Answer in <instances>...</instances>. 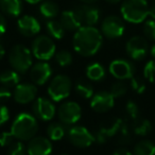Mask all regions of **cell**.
<instances>
[{"label": "cell", "instance_id": "6da1fadb", "mask_svg": "<svg viewBox=\"0 0 155 155\" xmlns=\"http://www.w3.org/2000/svg\"><path fill=\"white\" fill-rule=\"evenodd\" d=\"M103 43L101 31L93 26H82L75 31L72 38L74 51L81 56L89 58L99 52Z\"/></svg>", "mask_w": 155, "mask_h": 155}, {"label": "cell", "instance_id": "7a4b0ae2", "mask_svg": "<svg viewBox=\"0 0 155 155\" xmlns=\"http://www.w3.org/2000/svg\"><path fill=\"white\" fill-rule=\"evenodd\" d=\"M14 137L21 141H29L36 135L38 131L37 118L32 114L22 112L16 116L12 122L11 130Z\"/></svg>", "mask_w": 155, "mask_h": 155}, {"label": "cell", "instance_id": "3957f363", "mask_svg": "<svg viewBox=\"0 0 155 155\" xmlns=\"http://www.w3.org/2000/svg\"><path fill=\"white\" fill-rule=\"evenodd\" d=\"M147 0H122L120 12L122 18L131 24H141L149 16Z\"/></svg>", "mask_w": 155, "mask_h": 155}, {"label": "cell", "instance_id": "277c9868", "mask_svg": "<svg viewBox=\"0 0 155 155\" xmlns=\"http://www.w3.org/2000/svg\"><path fill=\"white\" fill-rule=\"evenodd\" d=\"M9 63L14 70L26 73L32 67V51L24 45H15L9 52Z\"/></svg>", "mask_w": 155, "mask_h": 155}, {"label": "cell", "instance_id": "5b68a950", "mask_svg": "<svg viewBox=\"0 0 155 155\" xmlns=\"http://www.w3.org/2000/svg\"><path fill=\"white\" fill-rule=\"evenodd\" d=\"M72 89V82L69 77L58 74L54 77L47 88L48 96L54 102H61L69 97Z\"/></svg>", "mask_w": 155, "mask_h": 155}, {"label": "cell", "instance_id": "8992f818", "mask_svg": "<svg viewBox=\"0 0 155 155\" xmlns=\"http://www.w3.org/2000/svg\"><path fill=\"white\" fill-rule=\"evenodd\" d=\"M55 44L52 38L47 35H38L32 43V54L39 61H48L55 54Z\"/></svg>", "mask_w": 155, "mask_h": 155}, {"label": "cell", "instance_id": "52a82bcc", "mask_svg": "<svg viewBox=\"0 0 155 155\" xmlns=\"http://www.w3.org/2000/svg\"><path fill=\"white\" fill-rule=\"evenodd\" d=\"M67 138L69 142L78 148H88L95 141V135L91 133L87 127L75 125L68 130Z\"/></svg>", "mask_w": 155, "mask_h": 155}, {"label": "cell", "instance_id": "ba28073f", "mask_svg": "<svg viewBox=\"0 0 155 155\" xmlns=\"http://www.w3.org/2000/svg\"><path fill=\"white\" fill-rule=\"evenodd\" d=\"M125 51L131 60L136 61V62L142 61L147 56L148 52L150 51L148 41L144 37L135 35L127 41Z\"/></svg>", "mask_w": 155, "mask_h": 155}, {"label": "cell", "instance_id": "9c48e42d", "mask_svg": "<svg viewBox=\"0 0 155 155\" xmlns=\"http://www.w3.org/2000/svg\"><path fill=\"white\" fill-rule=\"evenodd\" d=\"M58 120L65 125H71L77 123L82 117V108L77 102H63L58 110Z\"/></svg>", "mask_w": 155, "mask_h": 155}, {"label": "cell", "instance_id": "30bf717a", "mask_svg": "<svg viewBox=\"0 0 155 155\" xmlns=\"http://www.w3.org/2000/svg\"><path fill=\"white\" fill-rule=\"evenodd\" d=\"M110 73L117 80H130L135 75L136 67L133 62L125 58H117L110 64Z\"/></svg>", "mask_w": 155, "mask_h": 155}, {"label": "cell", "instance_id": "8fae6325", "mask_svg": "<svg viewBox=\"0 0 155 155\" xmlns=\"http://www.w3.org/2000/svg\"><path fill=\"white\" fill-rule=\"evenodd\" d=\"M123 122V119L114 117L108 120L104 121L102 124H100L99 129L95 133V141L99 144L105 143L108 138H112L118 134L120 127Z\"/></svg>", "mask_w": 155, "mask_h": 155}, {"label": "cell", "instance_id": "7c38bea8", "mask_svg": "<svg viewBox=\"0 0 155 155\" xmlns=\"http://www.w3.org/2000/svg\"><path fill=\"white\" fill-rule=\"evenodd\" d=\"M125 26L123 20L116 15L107 16L101 24V33L103 36L110 39L120 38L124 34Z\"/></svg>", "mask_w": 155, "mask_h": 155}, {"label": "cell", "instance_id": "4fadbf2b", "mask_svg": "<svg viewBox=\"0 0 155 155\" xmlns=\"http://www.w3.org/2000/svg\"><path fill=\"white\" fill-rule=\"evenodd\" d=\"M32 110L34 116L41 121H50L56 114V108L51 99L38 97L33 101Z\"/></svg>", "mask_w": 155, "mask_h": 155}, {"label": "cell", "instance_id": "5bb4252c", "mask_svg": "<svg viewBox=\"0 0 155 155\" xmlns=\"http://www.w3.org/2000/svg\"><path fill=\"white\" fill-rule=\"evenodd\" d=\"M82 26H95L100 20V10L89 3H83L74 9Z\"/></svg>", "mask_w": 155, "mask_h": 155}, {"label": "cell", "instance_id": "9a60e30c", "mask_svg": "<svg viewBox=\"0 0 155 155\" xmlns=\"http://www.w3.org/2000/svg\"><path fill=\"white\" fill-rule=\"evenodd\" d=\"M37 87L34 83H19L14 87L13 98L19 104H29L36 99Z\"/></svg>", "mask_w": 155, "mask_h": 155}, {"label": "cell", "instance_id": "2e32d148", "mask_svg": "<svg viewBox=\"0 0 155 155\" xmlns=\"http://www.w3.org/2000/svg\"><path fill=\"white\" fill-rule=\"evenodd\" d=\"M29 71L31 80L35 85L46 84L52 75V68L47 61H39L35 63Z\"/></svg>", "mask_w": 155, "mask_h": 155}, {"label": "cell", "instance_id": "e0dca14e", "mask_svg": "<svg viewBox=\"0 0 155 155\" xmlns=\"http://www.w3.org/2000/svg\"><path fill=\"white\" fill-rule=\"evenodd\" d=\"M114 105L115 98L110 91H99L91 99V107L97 113H106L112 110Z\"/></svg>", "mask_w": 155, "mask_h": 155}, {"label": "cell", "instance_id": "ac0fdd59", "mask_svg": "<svg viewBox=\"0 0 155 155\" xmlns=\"http://www.w3.org/2000/svg\"><path fill=\"white\" fill-rule=\"evenodd\" d=\"M52 142L44 136H34L27 146L28 155H50L52 153Z\"/></svg>", "mask_w": 155, "mask_h": 155}, {"label": "cell", "instance_id": "d6986e66", "mask_svg": "<svg viewBox=\"0 0 155 155\" xmlns=\"http://www.w3.org/2000/svg\"><path fill=\"white\" fill-rule=\"evenodd\" d=\"M18 31L26 37L35 36L41 31V24L35 17L31 15H24L17 21Z\"/></svg>", "mask_w": 155, "mask_h": 155}, {"label": "cell", "instance_id": "ffe728a7", "mask_svg": "<svg viewBox=\"0 0 155 155\" xmlns=\"http://www.w3.org/2000/svg\"><path fill=\"white\" fill-rule=\"evenodd\" d=\"M60 21L63 25L64 29L66 31H77L78 29H80L82 27L80 19H79V16L75 13L74 10H68V11L62 12L60 17Z\"/></svg>", "mask_w": 155, "mask_h": 155}, {"label": "cell", "instance_id": "44dd1931", "mask_svg": "<svg viewBox=\"0 0 155 155\" xmlns=\"http://www.w3.org/2000/svg\"><path fill=\"white\" fill-rule=\"evenodd\" d=\"M0 11L11 17H17L22 12L21 0H0Z\"/></svg>", "mask_w": 155, "mask_h": 155}, {"label": "cell", "instance_id": "7402d4cb", "mask_svg": "<svg viewBox=\"0 0 155 155\" xmlns=\"http://www.w3.org/2000/svg\"><path fill=\"white\" fill-rule=\"evenodd\" d=\"M131 129L135 135L144 137V136H148L153 131V125L150 120L139 117V118L133 120Z\"/></svg>", "mask_w": 155, "mask_h": 155}, {"label": "cell", "instance_id": "603a6c76", "mask_svg": "<svg viewBox=\"0 0 155 155\" xmlns=\"http://www.w3.org/2000/svg\"><path fill=\"white\" fill-rule=\"evenodd\" d=\"M20 82V74L14 69H8L0 73V83L2 86L13 88Z\"/></svg>", "mask_w": 155, "mask_h": 155}, {"label": "cell", "instance_id": "cb8c5ba5", "mask_svg": "<svg viewBox=\"0 0 155 155\" xmlns=\"http://www.w3.org/2000/svg\"><path fill=\"white\" fill-rule=\"evenodd\" d=\"M39 13L46 19H54L60 13V8L54 1L51 0H44L39 5Z\"/></svg>", "mask_w": 155, "mask_h": 155}, {"label": "cell", "instance_id": "d4e9b609", "mask_svg": "<svg viewBox=\"0 0 155 155\" xmlns=\"http://www.w3.org/2000/svg\"><path fill=\"white\" fill-rule=\"evenodd\" d=\"M86 77L91 81H102L105 78V69L99 63H91L86 67Z\"/></svg>", "mask_w": 155, "mask_h": 155}, {"label": "cell", "instance_id": "484cf974", "mask_svg": "<svg viewBox=\"0 0 155 155\" xmlns=\"http://www.w3.org/2000/svg\"><path fill=\"white\" fill-rule=\"evenodd\" d=\"M46 29H47L48 34L54 39H62L65 36V32H66L60 20L55 19L48 20L46 24Z\"/></svg>", "mask_w": 155, "mask_h": 155}, {"label": "cell", "instance_id": "4316f807", "mask_svg": "<svg viewBox=\"0 0 155 155\" xmlns=\"http://www.w3.org/2000/svg\"><path fill=\"white\" fill-rule=\"evenodd\" d=\"M134 155H155V143L149 139L139 140L133 149Z\"/></svg>", "mask_w": 155, "mask_h": 155}, {"label": "cell", "instance_id": "83f0119b", "mask_svg": "<svg viewBox=\"0 0 155 155\" xmlns=\"http://www.w3.org/2000/svg\"><path fill=\"white\" fill-rule=\"evenodd\" d=\"M47 135L50 140H61L66 135V127L64 123L60 122H52L47 127Z\"/></svg>", "mask_w": 155, "mask_h": 155}, {"label": "cell", "instance_id": "f1b7e54d", "mask_svg": "<svg viewBox=\"0 0 155 155\" xmlns=\"http://www.w3.org/2000/svg\"><path fill=\"white\" fill-rule=\"evenodd\" d=\"M74 91L79 97L83 99H91L95 94H94V88L88 82L84 81L83 79L78 80L74 84Z\"/></svg>", "mask_w": 155, "mask_h": 155}, {"label": "cell", "instance_id": "f546056e", "mask_svg": "<svg viewBox=\"0 0 155 155\" xmlns=\"http://www.w3.org/2000/svg\"><path fill=\"white\" fill-rule=\"evenodd\" d=\"M117 142L120 146H127L132 142V133L130 130V125L125 120H123L118 134H117Z\"/></svg>", "mask_w": 155, "mask_h": 155}, {"label": "cell", "instance_id": "4dcf8cb0", "mask_svg": "<svg viewBox=\"0 0 155 155\" xmlns=\"http://www.w3.org/2000/svg\"><path fill=\"white\" fill-rule=\"evenodd\" d=\"M54 58L55 62L60 65L61 67H67L69 65H71L73 61L72 54L67 50H60V51L55 52L54 54Z\"/></svg>", "mask_w": 155, "mask_h": 155}, {"label": "cell", "instance_id": "1f68e13d", "mask_svg": "<svg viewBox=\"0 0 155 155\" xmlns=\"http://www.w3.org/2000/svg\"><path fill=\"white\" fill-rule=\"evenodd\" d=\"M130 85H131V88L133 91H135L136 94L138 95H141L146 91V88H147V85H146V79L141 77H135L134 75L133 78L130 79Z\"/></svg>", "mask_w": 155, "mask_h": 155}, {"label": "cell", "instance_id": "d6a6232c", "mask_svg": "<svg viewBox=\"0 0 155 155\" xmlns=\"http://www.w3.org/2000/svg\"><path fill=\"white\" fill-rule=\"evenodd\" d=\"M27 147L21 140L14 141L8 147V155H27Z\"/></svg>", "mask_w": 155, "mask_h": 155}, {"label": "cell", "instance_id": "836d02e7", "mask_svg": "<svg viewBox=\"0 0 155 155\" xmlns=\"http://www.w3.org/2000/svg\"><path fill=\"white\" fill-rule=\"evenodd\" d=\"M110 93L114 96L115 99L117 98H121L127 93V86L125 85V83H123L122 81H117V82L113 83L110 86Z\"/></svg>", "mask_w": 155, "mask_h": 155}, {"label": "cell", "instance_id": "e575fe53", "mask_svg": "<svg viewBox=\"0 0 155 155\" xmlns=\"http://www.w3.org/2000/svg\"><path fill=\"white\" fill-rule=\"evenodd\" d=\"M125 113H127V117L131 119L132 121L140 117V110L138 107L137 103L133 100H129L125 104Z\"/></svg>", "mask_w": 155, "mask_h": 155}, {"label": "cell", "instance_id": "d590c367", "mask_svg": "<svg viewBox=\"0 0 155 155\" xmlns=\"http://www.w3.org/2000/svg\"><path fill=\"white\" fill-rule=\"evenodd\" d=\"M143 78L148 82L155 84V60L146 63L143 67Z\"/></svg>", "mask_w": 155, "mask_h": 155}, {"label": "cell", "instance_id": "8d00e7d4", "mask_svg": "<svg viewBox=\"0 0 155 155\" xmlns=\"http://www.w3.org/2000/svg\"><path fill=\"white\" fill-rule=\"evenodd\" d=\"M143 34L149 41H155V19H148L143 24Z\"/></svg>", "mask_w": 155, "mask_h": 155}, {"label": "cell", "instance_id": "74e56055", "mask_svg": "<svg viewBox=\"0 0 155 155\" xmlns=\"http://www.w3.org/2000/svg\"><path fill=\"white\" fill-rule=\"evenodd\" d=\"M14 135L12 134L11 131H5L2 132L0 134V147L5 148V147H9L12 142H14Z\"/></svg>", "mask_w": 155, "mask_h": 155}, {"label": "cell", "instance_id": "f35d334b", "mask_svg": "<svg viewBox=\"0 0 155 155\" xmlns=\"http://www.w3.org/2000/svg\"><path fill=\"white\" fill-rule=\"evenodd\" d=\"M10 119V110L3 104H0V127H2Z\"/></svg>", "mask_w": 155, "mask_h": 155}, {"label": "cell", "instance_id": "ab89813d", "mask_svg": "<svg viewBox=\"0 0 155 155\" xmlns=\"http://www.w3.org/2000/svg\"><path fill=\"white\" fill-rule=\"evenodd\" d=\"M12 97H13V93L11 91V89L1 85L0 86V101H7Z\"/></svg>", "mask_w": 155, "mask_h": 155}, {"label": "cell", "instance_id": "60d3db41", "mask_svg": "<svg viewBox=\"0 0 155 155\" xmlns=\"http://www.w3.org/2000/svg\"><path fill=\"white\" fill-rule=\"evenodd\" d=\"M7 31V20L3 14L0 12V36H2Z\"/></svg>", "mask_w": 155, "mask_h": 155}, {"label": "cell", "instance_id": "b9f144b4", "mask_svg": "<svg viewBox=\"0 0 155 155\" xmlns=\"http://www.w3.org/2000/svg\"><path fill=\"white\" fill-rule=\"evenodd\" d=\"M112 155H134L133 152L129 150V149L124 148V147H121V148H118L113 152Z\"/></svg>", "mask_w": 155, "mask_h": 155}, {"label": "cell", "instance_id": "7bdbcfd3", "mask_svg": "<svg viewBox=\"0 0 155 155\" xmlns=\"http://www.w3.org/2000/svg\"><path fill=\"white\" fill-rule=\"evenodd\" d=\"M149 16H151L152 19H155V0H153L152 5L149 7Z\"/></svg>", "mask_w": 155, "mask_h": 155}, {"label": "cell", "instance_id": "ee69618b", "mask_svg": "<svg viewBox=\"0 0 155 155\" xmlns=\"http://www.w3.org/2000/svg\"><path fill=\"white\" fill-rule=\"evenodd\" d=\"M5 54V49L2 46V44H0V60H2Z\"/></svg>", "mask_w": 155, "mask_h": 155}, {"label": "cell", "instance_id": "f6af8a7d", "mask_svg": "<svg viewBox=\"0 0 155 155\" xmlns=\"http://www.w3.org/2000/svg\"><path fill=\"white\" fill-rule=\"evenodd\" d=\"M149 52H150V54H151V56L153 58V60H155V44L151 46L150 51H149Z\"/></svg>", "mask_w": 155, "mask_h": 155}, {"label": "cell", "instance_id": "bcb514c9", "mask_svg": "<svg viewBox=\"0 0 155 155\" xmlns=\"http://www.w3.org/2000/svg\"><path fill=\"white\" fill-rule=\"evenodd\" d=\"M25 1L28 2V3H30V5H37V3L44 1V0H25Z\"/></svg>", "mask_w": 155, "mask_h": 155}, {"label": "cell", "instance_id": "7dc6e473", "mask_svg": "<svg viewBox=\"0 0 155 155\" xmlns=\"http://www.w3.org/2000/svg\"><path fill=\"white\" fill-rule=\"evenodd\" d=\"M83 3H89V5H93V3H95L97 0H81Z\"/></svg>", "mask_w": 155, "mask_h": 155}, {"label": "cell", "instance_id": "c3c4849f", "mask_svg": "<svg viewBox=\"0 0 155 155\" xmlns=\"http://www.w3.org/2000/svg\"><path fill=\"white\" fill-rule=\"evenodd\" d=\"M105 1H107V2H110V3H113V5H115V3L120 2V1H122V0H105Z\"/></svg>", "mask_w": 155, "mask_h": 155}, {"label": "cell", "instance_id": "681fc988", "mask_svg": "<svg viewBox=\"0 0 155 155\" xmlns=\"http://www.w3.org/2000/svg\"><path fill=\"white\" fill-rule=\"evenodd\" d=\"M62 155H68V154H62Z\"/></svg>", "mask_w": 155, "mask_h": 155}, {"label": "cell", "instance_id": "f907efd6", "mask_svg": "<svg viewBox=\"0 0 155 155\" xmlns=\"http://www.w3.org/2000/svg\"><path fill=\"white\" fill-rule=\"evenodd\" d=\"M154 119H155V114H154Z\"/></svg>", "mask_w": 155, "mask_h": 155}]
</instances>
